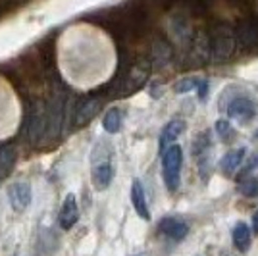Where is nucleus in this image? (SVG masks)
<instances>
[{
  "mask_svg": "<svg viewBox=\"0 0 258 256\" xmlns=\"http://www.w3.org/2000/svg\"><path fill=\"white\" fill-rule=\"evenodd\" d=\"M91 179L97 191H104L114 179V150L108 141H98L91 152Z\"/></svg>",
  "mask_w": 258,
  "mask_h": 256,
  "instance_id": "obj_1",
  "label": "nucleus"
},
{
  "mask_svg": "<svg viewBox=\"0 0 258 256\" xmlns=\"http://www.w3.org/2000/svg\"><path fill=\"white\" fill-rule=\"evenodd\" d=\"M208 39H210V56L216 62H224L235 52V29H231L226 23L214 25L210 35H208Z\"/></svg>",
  "mask_w": 258,
  "mask_h": 256,
  "instance_id": "obj_2",
  "label": "nucleus"
},
{
  "mask_svg": "<svg viewBox=\"0 0 258 256\" xmlns=\"http://www.w3.org/2000/svg\"><path fill=\"white\" fill-rule=\"evenodd\" d=\"M181 166H183V150L179 145L173 143L172 147L162 152V177L170 193L179 189L181 181Z\"/></svg>",
  "mask_w": 258,
  "mask_h": 256,
  "instance_id": "obj_3",
  "label": "nucleus"
},
{
  "mask_svg": "<svg viewBox=\"0 0 258 256\" xmlns=\"http://www.w3.org/2000/svg\"><path fill=\"white\" fill-rule=\"evenodd\" d=\"M227 117H233L241 123H248L252 117L258 114V104L254 98H250L247 95H237L233 98H229L226 108Z\"/></svg>",
  "mask_w": 258,
  "mask_h": 256,
  "instance_id": "obj_4",
  "label": "nucleus"
},
{
  "mask_svg": "<svg viewBox=\"0 0 258 256\" xmlns=\"http://www.w3.org/2000/svg\"><path fill=\"white\" fill-rule=\"evenodd\" d=\"M43 133H46V108L41 100H37L33 104L31 112H29V119H27V139L35 145L41 139Z\"/></svg>",
  "mask_w": 258,
  "mask_h": 256,
  "instance_id": "obj_5",
  "label": "nucleus"
},
{
  "mask_svg": "<svg viewBox=\"0 0 258 256\" xmlns=\"http://www.w3.org/2000/svg\"><path fill=\"white\" fill-rule=\"evenodd\" d=\"M149 70H151V64L149 62H139V64L131 66V70L127 72L125 75V79L119 83V96L123 95H129V93H133V91H137L145 81H147V77H149Z\"/></svg>",
  "mask_w": 258,
  "mask_h": 256,
  "instance_id": "obj_6",
  "label": "nucleus"
},
{
  "mask_svg": "<svg viewBox=\"0 0 258 256\" xmlns=\"http://www.w3.org/2000/svg\"><path fill=\"white\" fill-rule=\"evenodd\" d=\"M235 37L237 43L241 44V48H245V50L254 48L258 44V18H254V16L243 18L237 25Z\"/></svg>",
  "mask_w": 258,
  "mask_h": 256,
  "instance_id": "obj_7",
  "label": "nucleus"
},
{
  "mask_svg": "<svg viewBox=\"0 0 258 256\" xmlns=\"http://www.w3.org/2000/svg\"><path fill=\"white\" fill-rule=\"evenodd\" d=\"M64 95H54L52 96V104L46 112V135L54 139L60 129H62V121H64Z\"/></svg>",
  "mask_w": 258,
  "mask_h": 256,
  "instance_id": "obj_8",
  "label": "nucleus"
},
{
  "mask_svg": "<svg viewBox=\"0 0 258 256\" xmlns=\"http://www.w3.org/2000/svg\"><path fill=\"white\" fill-rule=\"evenodd\" d=\"M31 197H33L31 185L27 181L12 183L10 187H8V201H10L12 208L16 212H23L29 206V203H31Z\"/></svg>",
  "mask_w": 258,
  "mask_h": 256,
  "instance_id": "obj_9",
  "label": "nucleus"
},
{
  "mask_svg": "<svg viewBox=\"0 0 258 256\" xmlns=\"http://www.w3.org/2000/svg\"><path fill=\"white\" fill-rule=\"evenodd\" d=\"M210 149H212V139H210L208 131L199 133L197 139L193 141V154L199 162V170L203 173V177H206V168L210 164Z\"/></svg>",
  "mask_w": 258,
  "mask_h": 256,
  "instance_id": "obj_10",
  "label": "nucleus"
},
{
  "mask_svg": "<svg viewBox=\"0 0 258 256\" xmlns=\"http://www.w3.org/2000/svg\"><path fill=\"white\" fill-rule=\"evenodd\" d=\"M79 220V206H77L76 195L70 193L62 203V208H60V216H58V222L64 229H72L74 225L77 224Z\"/></svg>",
  "mask_w": 258,
  "mask_h": 256,
  "instance_id": "obj_11",
  "label": "nucleus"
},
{
  "mask_svg": "<svg viewBox=\"0 0 258 256\" xmlns=\"http://www.w3.org/2000/svg\"><path fill=\"white\" fill-rule=\"evenodd\" d=\"M185 127H187V123L183 121L181 117H175L172 121H168L160 133V143H158L160 145V152H164L168 147H172L173 141L181 135L183 131H185Z\"/></svg>",
  "mask_w": 258,
  "mask_h": 256,
  "instance_id": "obj_12",
  "label": "nucleus"
},
{
  "mask_svg": "<svg viewBox=\"0 0 258 256\" xmlns=\"http://www.w3.org/2000/svg\"><path fill=\"white\" fill-rule=\"evenodd\" d=\"M131 204H133V210L137 212L141 220L149 222L151 220V212H149V204H147V197H145V189L141 185L139 179H135L131 185Z\"/></svg>",
  "mask_w": 258,
  "mask_h": 256,
  "instance_id": "obj_13",
  "label": "nucleus"
},
{
  "mask_svg": "<svg viewBox=\"0 0 258 256\" xmlns=\"http://www.w3.org/2000/svg\"><path fill=\"white\" fill-rule=\"evenodd\" d=\"M158 229L166 237L173 239V241H181L189 233V225L185 224V222H181V220H177V218H164V220H160Z\"/></svg>",
  "mask_w": 258,
  "mask_h": 256,
  "instance_id": "obj_14",
  "label": "nucleus"
},
{
  "mask_svg": "<svg viewBox=\"0 0 258 256\" xmlns=\"http://www.w3.org/2000/svg\"><path fill=\"white\" fill-rule=\"evenodd\" d=\"M245 152H247V150L243 149V147L226 152V156L220 160V168H222V171H224L226 175H233V173L241 168L243 160H245Z\"/></svg>",
  "mask_w": 258,
  "mask_h": 256,
  "instance_id": "obj_15",
  "label": "nucleus"
},
{
  "mask_svg": "<svg viewBox=\"0 0 258 256\" xmlns=\"http://www.w3.org/2000/svg\"><path fill=\"white\" fill-rule=\"evenodd\" d=\"M233 245L239 252H247L248 248H250V239H252V235H250V227H248L245 222H239V224L233 227Z\"/></svg>",
  "mask_w": 258,
  "mask_h": 256,
  "instance_id": "obj_16",
  "label": "nucleus"
},
{
  "mask_svg": "<svg viewBox=\"0 0 258 256\" xmlns=\"http://www.w3.org/2000/svg\"><path fill=\"white\" fill-rule=\"evenodd\" d=\"M16 150L12 147H2L0 149V183L4 181L14 170V164H16Z\"/></svg>",
  "mask_w": 258,
  "mask_h": 256,
  "instance_id": "obj_17",
  "label": "nucleus"
},
{
  "mask_svg": "<svg viewBox=\"0 0 258 256\" xmlns=\"http://www.w3.org/2000/svg\"><path fill=\"white\" fill-rule=\"evenodd\" d=\"M98 108H100V98H89V100H85L81 104V108L76 112V125L87 123L98 112Z\"/></svg>",
  "mask_w": 258,
  "mask_h": 256,
  "instance_id": "obj_18",
  "label": "nucleus"
},
{
  "mask_svg": "<svg viewBox=\"0 0 258 256\" xmlns=\"http://www.w3.org/2000/svg\"><path fill=\"white\" fill-rule=\"evenodd\" d=\"M121 121H123V112L119 108H110L102 117V127L108 133H118L121 129Z\"/></svg>",
  "mask_w": 258,
  "mask_h": 256,
  "instance_id": "obj_19",
  "label": "nucleus"
},
{
  "mask_svg": "<svg viewBox=\"0 0 258 256\" xmlns=\"http://www.w3.org/2000/svg\"><path fill=\"white\" fill-rule=\"evenodd\" d=\"M216 133H218V137L224 141V143H231V141L235 139V129H233V125L227 119H218Z\"/></svg>",
  "mask_w": 258,
  "mask_h": 256,
  "instance_id": "obj_20",
  "label": "nucleus"
},
{
  "mask_svg": "<svg viewBox=\"0 0 258 256\" xmlns=\"http://www.w3.org/2000/svg\"><path fill=\"white\" fill-rule=\"evenodd\" d=\"M203 83V79H199V77H185L181 81H177L175 83V93H189V91H195V89H199Z\"/></svg>",
  "mask_w": 258,
  "mask_h": 256,
  "instance_id": "obj_21",
  "label": "nucleus"
},
{
  "mask_svg": "<svg viewBox=\"0 0 258 256\" xmlns=\"http://www.w3.org/2000/svg\"><path fill=\"white\" fill-rule=\"evenodd\" d=\"M239 191L243 193L245 197H258V179L256 177H250L239 185Z\"/></svg>",
  "mask_w": 258,
  "mask_h": 256,
  "instance_id": "obj_22",
  "label": "nucleus"
},
{
  "mask_svg": "<svg viewBox=\"0 0 258 256\" xmlns=\"http://www.w3.org/2000/svg\"><path fill=\"white\" fill-rule=\"evenodd\" d=\"M258 168V154H254L250 160L247 162V166H241V171H239V179H245L248 173L252 170H256Z\"/></svg>",
  "mask_w": 258,
  "mask_h": 256,
  "instance_id": "obj_23",
  "label": "nucleus"
},
{
  "mask_svg": "<svg viewBox=\"0 0 258 256\" xmlns=\"http://www.w3.org/2000/svg\"><path fill=\"white\" fill-rule=\"evenodd\" d=\"M227 2H229L231 6H239V8H241V6H247L248 4V0H227Z\"/></svg>",
  "mask_w": 258,
  "mask_h": 256,
  "instance_id": "obj_24",
  "label": "nucleus"
},
{
  "mask_svg": "<svg viewBox=\"0 0 258 256\" xmlns=\"http://www.w3.org/2000/svg\"><path fill=\"white\" fill-rule=\"evenodd\" d=\"M252 231L258 235V210L252 214Z\"/></svg>",
  "mask_w": 258,
  "mask_h": 256,
  "instance_id": "obj_25",
  "label": "nucleus"
},
{
  "mask_svg": "<svg viewBox=\"0 0 258 256\" xmlns=\"http://www.w3.org/2000/svg\"><path fill=\"white\" fill-rule=\"evenodd\" d=\"M206 89H208V83H206V81H203V83H201V87H199V95H201V98H205Z\"/></svg>",
  "mask_w": 258,
  "mask_h": 256,
  "instance_id": "obj_26",
  "label": "nucleus"
},
{
  "mask_svg": "<svg viewBox=\"0 0 258 256\" xmlns=\"http://www.w3.org/2000/svg\"><path fill=\"white\" fill-rule=\"evenodd\" d=\"M224 256H233V254H229V252H226V254H224Z\"/></svg>",
  "mask_w": 258,
  "mask_h": 256,
  "instance_id": "obj_27",
  "label": "nucleus"
},
{
  "mask_svg": "<svg viewBox=\"0 0 258 256\" xmlns=\"http://www.w3.org/2000/svg\"><path fill=\"white\" fill-rule=\"evenodd\" d=\"M254 139H258V131H256V135H254Z\"/></svg>",
  "mask_w": 258,
  "mask_h": 256,
  "instance_id": "obj_28",
  "label": "nucleus"
}]
</instances>
